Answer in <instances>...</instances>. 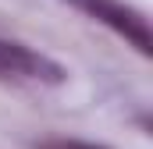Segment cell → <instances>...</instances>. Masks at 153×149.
<instances>
[{
  "label": "cell",
  "instance_id": "3957f363",
  "mask_svg": "<svg viewBox=\"0 0 153 149\" xmlns=\"http://www.w3.org/2000/svg\"><path fill=\"white\" fill-rule=\"evenodd\" d=\"M36 149H111V146H96V142H82V139H43V142H36Z\"/></svg>",
  "mask_w": 153,
  "mask_h": 149
},
{
  "label": "cell",
  "instance_id": "6da1fadb",
  "mask_svg": "<svg viewBox=\"0 0 153 149\" xmlns=\"http://www.w3.org/2000/svg\"><path fill=\"white\" fill-rule=\"evenodd\" d=\"M64 78H68V71L53 57L29 50L25 43L0 39V82H7V85H61Z\"/></svg>",
  "mask_w": 153,
  "mask_h": 149
},
{
  "label": "cell",
  "instance_id": "7a4b0ae2",
  "mask_svg": "<svg viewBox=\"0 0 153 149\" xmlns=\"http://www.w3.org/2000/svg\"><path fill=\"white\" fill-rule=\"evenodd\" d=\"M68 4H71L75 11H82L85 18H93V21L107 25L111 32H117L125 43H132L143 57L153 53L150 21L143 18V11H135V7H128V4H121V0H68Z\"/></svg>",
  "mask_w": 153,
  "mask_h": 149
}]
</instances>
